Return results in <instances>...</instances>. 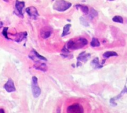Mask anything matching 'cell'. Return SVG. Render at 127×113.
<instances>
[{"label": "cell", "mask_w": 127, "mask_h": 113, "mask_svg": "<svg viewBox=\"0 0 127 113\" xmlns=\"http://www.w3.org/2000/svg\"><path fill=\"white\" fill-rule=\"evenodd\" d=\"M27 32H19V33H16L14 35L15 36V39L14 40L16 42H21L22 40H24V39H26V37H27Z\"/></svg>", "instance_id": "10"}, {"label": "cell", "mask_w": 127, "mask_h": 113, "mask_svg": "<svg viewBox=\"0 0 127 113\" xmlns=\"http://www.w3.org/2000/svg\"><path fill=\"white\" fill-rule=\"evenodd\" d=\"M71 27V24H66L63 27V32L62 34V37H64V36H67L69 34V30H70Z\"/></svg>", "instance_id": "15"}, {"label": "cell", "mask_w": 127, "mask_h": 113, "mask_svg": "<svg viewBox=\"0 0 127 113\" xmlns=\"http://www.w3.org/2000/svg\"><path fill=\"white\" fill-rule=\"evenodd\" d=\"M15 7H16V11H17L18 14L17 16H19L21 17H24V14L22 11H23L24 7H25V2L24 1H16V4H15Z\"/></svg>", "instance_id": "7"}, {"label": "cell", "mask_w": 127, "mask_h": 113, "mask_svg": "<svg viewBox=\"0 0 127 113\" xmlns=\"http://www.w3.org/2000/svg\"><path fill=\"white\" fill-rule=\"evenodd\" d=\"M2 1H4V2H9V0H2Z\"/></svg>", "instance_id": "26"}, {"label": "cell", "mask_w": 127, "mask_h": 113, "mask_svg": "<svg viewBox=\"0 0 127 113\" xmlns=\"http://www.w3.org/2000/svg\"><path fill=\"white\" fill-rule=\"evenodd\" d=\"M67 113H83L84 109L83 106L79 104H74L71 105L67 108Z\"/></svg>", "instance_id": "4"}, {"label": "cell", "mask_w": 127, "mask_h": 113, "mask_svg": "<svg viewBox=\"0 0 127 113\" xmlns=\"http://www.w3.org/2000/svg\"><path fill=\"white\" fill-rule=\"evenodd\" d=\"M90 53H86L85 51H84V52H81L77 57V60L80 62H86L90 58Z\"/></svg>", "instance_id": "9"}, {"label": "cell", "mask_w": 127, "mask_h": 113, "mask_svg": "<svg viewBox=\"0 0 127 113\" xmlns=\"http://www.w3.org/2000/svg\"><path fill=\"white\" fill-rule=\"evenodd\" d=\"M32 92L33 96L37 98L41 94V89L38 84V79L36 76H33L32 78Z\"/></svg>", "instance_id": "3"}, {"label": "cell", "mask_w": 127, "mask_h": 113, "mask_svg": "<svg viewBox=\"0 0 127 113\" xmlns=\"http://www.w3.org/2000/svg\"><path fill=\"white\" fill-rule=\"evenodd\" d=\"M33 68H35L36 70L42 71L43 72H47V66L45 63H41L40 62H35V64L33 65Z\"/></svg>", "instance_id": "11"}, {"label": "cell", "mask_w": 127, "mask_h": 113, "mask_svg": "<svg viewBox=\"0 0 127 113\" xmlns=\"http://www.w3.org/2000/svg\"><path fill=\"white\" fill-rule=\"evenodd\" d=\"M91 46L93 47H98L100 46V43L99 40L95 37H93L91 42Z\"/></svg>", "instance_id": "18"}, {"label": "cell", "mask_w": 127, "mask_h": 113, "mask_svg": "<svg viewBox=\"0 0 127 113\" xmlns=\"http://www.w3.org/2000/svg\"><path fill=\"white\" fill-rule=\"evenodd\" d=\"M91 65L94 69H100L103 67V65L100 64L99 63V58L98 57H96L92 61L91 63Z\"/></svg>", "instance_id": "12"}, {"label": "cell", "mask_w": 127, "mask_h": 113, "mask_svg": "<svg viewBox=\"0 0 127 113\" xmlns=\"http://www.w3.org/2000/svg\"><path fill=\"white\" fill-rule=\"evenodd\" d=\"M26 12L31 18L33 19H36L39 16V14H38V11L33 6H31V7H27L26 9Z\"/></svg>", "instance_id": "5"}, {"label": "cell", "mask_w": 127, "mask_h": 113, "mask_svg": "<svg viewBox=\"0 0 127 113\" xmlns=\"http://www.w3.org/2000/svg\"><path fill=\"white\" fill-rule=\"evenodd\" d=\"M55 1V0H52V1Z\"/></svg>", "instance_id": "28"}, {"label": "cell", "mask_w": 127, "mask_h": 113, "mask_svg": "<svg viewBox=\"0 0 127 113\" xmlns=\"http://www.w3.org/2000/svg\"><path fill=\"white\" fill-rule=\"evenodd\" d=\"M4 88L7 93H12V92L16 91V90L14 83L13 80L11 78L8 79L7 82L5 83V84L4 85Z\"/></svg>", "instance_id": "6"}, {"label": "cell", "mask_w": 127, "mask_h": 113, "mask_svg": "<svg viewBox=\"0 0 127 113\" xmlns=\"http://www.w3.org/2000/svg\"><path fill=\"white\" fill-rule=\"evenodd\" d=\"M81 65H82L81 62L78 61V62H77V67H80V66H81Z\"/></svg>", "instance_id": "24"}, {"label": "cell", "mask_w": 127, "mask_h": 113, "mask_svg": "<svg viewBox=\"0 0 127 113\" xmlns=\"http://www.w3.org/2000/svg\"><path fill=\"white\" fill-rule=\"evenodd\" d=\"M79 21H80L81 24L84 26V27H88V26H89V22H88V21L84 17H81L79 18Z\"/></svg>", "instance_id": "21"}, {"label": "cell", "mask_w": 127, "mask_h": 113, "mask_svg": "<svg viewBox=\"0 0 127 113\" xmlns=\"http://www.w3.org/2000/svg\"><path fill=\"white\" fill-rule=\"evenodd\" d=\"M88 41L84 37H79L76 40H70L68 41L66 44V48L69 50H77L81 48L88 45Z\"/></svg>", "instance_id": "1"}, {"label": "cell", "mask_w": 127, "mask_h": 113, "mask_svg": "<svg viewBox=\"0 0 127 113\" xmlns=\"http://www.w3.org/2000/svg\"><path fill=\"white\" fill-rule=\"evenodd\" d=\"M108 1H115V0H108Z\"/></svg>", "instance_id": "27"}, {"label": "cell", "mask_w": 127, "mask_h": 113, "mask_svg": "<svg viewBox=\"0 0 127 113\" xmlns=\"http://www.w3.org/2000/svg\"><path fill=\"white\" fill-rule=\"evenodd\" d=\"M98 16V12L96 10L94 9V8L91 9L90 14H89V17H90L91 19H93L94 17H97Z\"/></svg>", "instance_id": "19"}, {"label": "cell", "mask_w": 127, "mask_h": 113, "mask_svg": "<svg viewBox=\"0 0 127 113\" xmlns=\"http://www.w3.org/2000/svg\"><path fill=\"white\" fill-rule=\"evenodd\" d=\"M4 113V110L3 109H0V113Z\"/></svg>", "instance_id": "25"}, {"label": "cell", "mask_w": 127, "mask_h": 113, "mask_svg": "<svg viewBox=\"0 0 127 113\" xmlns=\"http://www.w3.org/2000/svg\"><path fill=\"white\" fill-rule=\"evenodd\" d=\"M72 6L71 2L65 0H57L53 5V9L58 12H64L70 8Z\"/></svg>", "instance_id": "2"}, {"label": "cell", "mask_w": 127, "mask_h": 113, "mask_svg": "<svg viewBox=\"0 0 127 113\" xmlns=\"http://www.w3.org/2000/svg\"><path fill=\"white\" fill-rule=\"evenodd\" d=\"M7 33H8V27H4L3 29V31L2 32V34L5 37V38H7V39L9 40L10 38L8 37V35H7Z\"/></svg>", "instance_id": "22"}, {"label": "cell", "mask_w": 127, "mask_h": 113, "mask_svg": "<svg viewBox=\"0 0 127 113\" xmlns=\"http://www.w3.org/2000/svg\"><path fill=\"white\" fill-rule=\"evenodd\" d=\"M32 52L33 53V55L32 56H33V57H35V58H38V59H39L40 60L45 61V62L47 61V59L45 58V57H43V56H42V55H40L39 53H38V52L35 50L33 49L32 50Z\"/></svg>", "instance_id": "16"}, {"label": "cell", "mask_w": 127, "mask_h": 113, "mask_svg": "<svg viewBox=\"0 0 127 113\" xmlns=\"http://www.w3.org/2000/svg\"><path fill=\"white\" fill-rule=\"evenodd\" d=\"M52 33V29L50 27H47V26L42 28L40 31L41 37L43 38H44V39L48 38L51 36Z\"/></svg>", "instance_id": "8"}, {"label": "cell", "mask_w": 127, "mask_h": 113, "mask_svg": "<svg viewBox=\"0 0 127 113\" xmlns=\"http://www.w3.org/2000/svg\"><path fill=\"white\" fill-rule=\"evenodd\" d=\"M112 21L115 22H118V23L123 24L124 23V19L122 17L120 16H115L112 18Z\"/></svg>", "instance_id": "20"}, {"label": "cell", "mask_w": 127, "mask_h": 113, "mask_svg": "<svg viewBox=\"0 0 127 113\" xmlns=\"http://www.w3.org/2000/svg\"><path fill=\"white\" fill-rule=\"evenodd\" d=\"M75 6L77 9H81L82 12L85 14H88V13H89V8H88V6L81 4H77Z\"/></svg>", "instance_id": "17"}, {"label": "cell", "mask_w": 127, "mask_h": 113, "mask_svg": "<svg viewBox=\"0 0 127 113\" xmlns=\"http://www.w3.org/2000/svg\"><path fill=\"white\" fill-rule=\"evenodd\" d=\"M62 52H63V53H65V54H68V53H69V50H68V48H66V46H64V47H63V49L62 50Z\"/></svg>", "instance_id": "23"}, {"label": "cell", "mask_w": 127, "mask_h": 113, "mask_svg": "<svg viewBox=\"0 0 127 113\" xmlns=\"http://www.w3.org/2000/svg\"><path fill=\"white\" fill-rule=\"evenodd\" d=\"M127 91V88H126V86H125V87H124V90L122 91L121 93H120V94H119V95L117 96L116 97H115V98H112V99H110V104H112V105H114V106H116V105H117V103H114V102H115V100H116V99H119V98H121L122 96H123V94H125V93H126Z\"/></svg>", "instance_id": "13"}, {"label": "cell", "mask_w": 127, "mask_h": 113, "mask_svg": "<svg viewBox=\"0 0 127 113\" xmlns=\"http://www.w3.org/2000/svg\"><path fill=\"white\" fill-rule=\"evenodd\" d=\"M117 53H116L115 52H114V51H107V52H105V53L103 54V57H104L105 59L109 58L111 57H117Z\"/></svg>", "instance_id": "14"}]
</instances>
